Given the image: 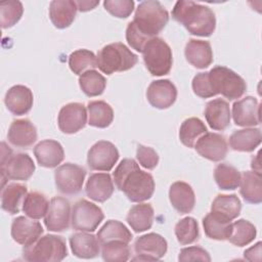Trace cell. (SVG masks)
<instances>
[{
	"label": "cell",
	"mask_w": 262,
	"mask_h": 262,
	"mask_svg": "<svg viewBox=\"0 0 262 262\" xmlns=\"http://www.w3.org/2000/svg\"><path fill=\"white\" fill-rule=\"evenodd\" d=\"M242 174L239 171L228 164H218L214 170V179L220 189L233 190L239 186Z\"/></svg>",
	"instance_id": "8d00e7d4"
},
{
	"label": "cell",
	"mask_w": 262,
	"mask_h": 262,
	"mask_svg": "<svg viewBox=\"0 0 262 262\" xmlns=\"http://www.w3.org/2000/svg\"><path fill=\"white\" fill-rule=\"evenodd\" d=\"M239 193L249 204H260L262 202V177L255 171H246L242 174L239 182Z\"/></svg>",
	"instance_id": "83f0119b"
},
{
	"label": "cell",
	"mask_w": 262,
	"mask_h": 262,
	"mask_svg": "<svg viewBox=\"0 0 262 262\" xmlns=\"http://www.w3.org/2000/svg\"><path fill=\"white\" fill-rule=\"evenodd\" d=\"M121 241H114L102 245L101 257L104 261L116 262V261H127L130 257V248Z\"/></svg>",
	"instance_id": "ee69618b"
},
{
	"label": "cell",
	"mask_w": 262,
	"mask_h": 262,
	"mask_svg": "<svg viewBox=\"0 0 262 262\" xmlns=\"http://www.w3.org/2000/svg\"><path fill=\"white\" fill-rule=\"evenodd\" d=\"M24 7L20 1L10 0L0 3V24L2 29L13 27L21 18Z\"/></svg>",
	"instance_id": "7bdbcfd3"
},
{
	"label": "cell",
	"mask_w": 262,
	"mask_h": 262,
	"mask_svg": "<svg viewBox=\"0 0 262 262\" xmlns=\"http://www.w3.org/2000/svg\"><path fill=\"white\" fill-rule=\"evenodd\" d=\"M230 108L226 100L215 98L206 104L205 118L213 130H225L230 125Z\"/></svg>",
	"instance_id": "7402d4cb"
},
{
	"label": "cell",
	"mask_w": 262,
	"mask_h": 262,
	"mask_svg": "<svg viewBox=\"0 0 262 262\" xmlns=\"http://www.w3.org/2000/svg\"><path fill=\"white\" fill-rule=\"evenodd\" d=\"M34 155L38 164L45 168H55L64 159L62 145L53 139L40 141L34 147Z\"/></svg>",
	"instance_id": "44dd1931"
},
{
	"label": "cell",
	"mask_w": 262,
	"mask_h": 262,
	"mask_svg": "<svg viewBox=\"0 0 262 262\" xmlns=\"http://www.w3.org/2000/svg\"><path fill=\"white\" fill-rule=\"evenodd\" d=\"M88 124L92 127L106 128L114 120V111L112 106L103 100H94L88 102Z\"/></svg>",
	"instance_id": "836d02e7"
},
{
	"label": "cell",
	"mask_w": 262,
	"mask_h": 262,
	"mask_svg": "<svg viewBox=\"0 0 262 262\" xmlns=\"http://www.w3.org/2000/svg\"><path fill=\"white\" fill-rule=\"evenodd\" d=\"M77 10L76 1L54 0L49 5V17L55 28L66 29L74 21Z\"/></svg>",
	"instance_id": "484cf974"
},
{
	"label": "cell",
	"mask_w": 262,
	"mask_h": 262,
	"mask_svg": "<svg viewBox=\"0 0 262 262\" xmlns=\"http://www.w3.org/2000/svg\"><path fill=\"white\" fill-rule=\"evenodd\" d=\"M172 17L194 36L209 37L216 28L213 10L193 1H177L172 9Z\"/></svg>",
	"instance_id": "7a4b0ae2"
},
{
	"label": "cell",
	"mask_w": 262,
	"mask_h": 262,
	"mask_svg": "<svg viewBox=\"0 0 262 262\" xmlns=\"http://www.w3.org/2000/svg\"><path fill=\"white\" fill-rule=\"evenodd\" d=\"M262 135L259 128L235 130L229 137V145L233 150L250 152L261 143Z\"/></svg>",
	"instance_id": "f1b7e54d"
},
{
	"label": "cell",
	"mask_w": 262,
	"mask_h": 262,
	"mask_svg": "<svg viewBox=\"0 0 262 262\" xmlns=\"http://www.w3.org/2000/svg\"><path fill=\"white\" fill-rule=\"evenodd\" d=\"M146 98L149 104L159 110H165L175 102L177 89L170 80L152 81L146 91Z\"/></svg>",
	"instance_id": "2e32d148"
},
{
	"label": "cell",
	"mask_w": 262,
	"mask_h": 262,
	"mask_svg": "<svg viewBox=\"0 0 262 262\" xmlns=\"http://www.w3.org/2000/svg\"><path fill=\"white\" fill-rule=\"evenodd\" d=\"M119 151L115 144L106 140L94 143L87 155V164L94 171H111L119 160Z\"/></svg>",
	"instance_id": "7c38bea8"
},
{
	"label": "cell",
	"mask_w": 262,
	"mask_h": 262,
	"mask_svg": "<svg viewBox=\"0 0 262 262\" xmlns=\"http://www.w3.org/2000/svg\"><path fill=\"white\" fill-rule=\"evenodd\" d=\"M7 139L13 146L30 147L37 140V129L28 119L15 120L9 126Z\"/></svg>",
	"instance_id": "ffe728a7"
},
{
	"label": "cell",
	"mask_w": 262,
	"mask_h": 262,
	"mask_svg": "<svg viewBox=\"0 0 262 262\" xmlns=\"http://www.w3.org/2000/svg\"><path fill=\"white\" fill-rule=\"evenodd\" d=\"M260 254H261V242H258L255 246L251 247L250 249H248L244 252L245 258L250 260V261H255L256 260L255 255L260 259Z\"/></svg>",
	"instance_id": "f907efd6"
},
{
	"label": "cell",
	"mask_w": 262,
	"mask_h": 262,
	"mask_svg": "<svg viewBox=\"0 0 262 262\" xmlns=\"http://www.w3.org/2000/svg\"><path fill=\"white\" fill-rule=\"evenodd\" d=\"M49 202L46 196L38 191H32L27 194L23 204V211L31 219H41L45 217Z\"/></svg>",
	"instance_id": "f35d334b"
},
{
	"label": "cell",
	"mask_w": 262,
	"mask_h": 262,
	"mask_svg": "<svg viewBox=\"0 0 262 262\" xmlns=\"http://www.w3.org/2000/svg\"><path fill=\"white\" fill-rule=\"evenodd\" d=\"M27 194L28 188L26 185L20 183L7 184L2 188L1 208L11 215L18 213Z\"/></svg>",
	"instance_id": "4dcf8cb0"
},
{
	"label": "cell",
	"mask_w": 262,
	"mask_h": 262,
	"mask_svg": "<svg viewBox=\"0 0 262 262\" xmlns=\"http://www.w3.org/2000/svg\"><path fill=\"white\" fill-rule=\"evenodd\" d=\"M72 218L70 202L62 196H54L50 200L44 224L49 231L61 232L70 227Z\"/></svg>",
	"instance_id": "4fadbf2b"
},
{
	"label": "cell",
	"mask_w": 262,
	"mask_h": 262,
	"mask_svg": "<svg viewBox=\"0 0 262 262\" xmlns=\"http://www.w3.org/2000/svg\"><path fill=\"white\" fill-rule=\"evenodd\" d=\"M257 234L256 227L250 221L238 219L231 223L230 234L227 238L229 243L237 247H244L252 243Z\"/></svg>",
	"instance_id": "74e56055"
},
{
	"label": "cell",
	"mask_w": 262,
	"mask_h": 262,
	"mask_svg": "<svg viewBox=\"0 0 262 262\" xmlns=\"http://www.w3.org/2000/svg\"><path fill=\"white\" fill-rule=\"evenodd\" d=\"M203 226L206 235L216 241L227 239L231 230V222L219 218L212 212L203 218Z\"/></svg>",
	"instance_id": "e575fe53"
},
{
	"label": "cell",
	"mask_w": 262,
	"mask_h": 262,
	"mask_svg": "<svg viewBox=\"0 0 262 262\" xmlns=\"http://www.w3.org/2000/svg\"><path fill=\"white\" fill-rule=\"evenodd\" d=\"M169 21V13L166 8L155 0H146L139 3L132 23L135 28L148 39L160 34Z\"/></svg>",
	"instance_id": "3957f363"
},
{
	"label": "cell",
	"mask_w": 262,
	"mask_h": 262,
	"mask_svg": "<svg viewBox=\"0 0 262 262\" xmlns=\"http://www.w3.org/2000/svg\"><path fill=\"white\" fill-rule=\"evenodd\" d=\"M232 118L237 126L252 127L259 125L260 120V104L253 96H246L237 100L232 105Z\"/></svg>",
	"instance_id": "ac0fdd59"
},
{
	"label": "cell",
	"mask_w": 262,
	"mask_h": 262,
	"mask_svg": "<svg viewBox=\"0 0 262 262\" xmlns=\"http://www.w3.org/2000/svg\"><path fill=\"white\" fill-rule=\"evenodd\" d=\"M178 260L181 262H186V261H205V262H210L211 257L209 253L203 249L202 247L199 246H192L188 248H184L180 251Z\"/></svg>",
	"instance_id": "681fc988"
},
{
	"label": "cell",
	"mask_w": 262,
	"mask_h": 262,
	"mask_svg": "<svg viewBox=\"0 0 262 262\" xmlns=\"http://www.w3.org/2000/svg\"><path fill=\"white\" fill-rule=\"evenodd\" d=\"M86 123L87 112L83 103L70 102L60 108L57 117V124L62 133H77L85 127Z\"/></svg>",
	"instance_id": "5bb4252c"
},
{
	"label": "cell",
	"mask_w": 262,
	"mask_h": 262,
	"mask_svg": "<svg viewBox=\"0 0 262 262\" xmlns=\"http://www.w3.org/2000/svg\"><path fill=\"white\" fill-rule=\"evenodd\" d=\"M99 245L97 237L86 231L74 233L70 237L71 250L78 258L91 259L96 257L100 251Z\"/></svg>",
	"instance_id": "4316f807"
},
{
	"label": "cell",
	"mask_w": 262,
	"mask_h": 262,
	"mask_svg": "<svg viewBox=\"0 0 262 262\" xmlns=\"http://www.w3.org/2000/svg\"><path fill=\"white\" fill-rule=\"evenodd\" d=\"M86 170L76 164L66 163L54 171V180L56 189L68 195L77 194L81 191Z\"/></svg>",
	"instance_id": "30bf717a"
},
{
	"label": "cell",
	"mask_w": 262,
	"mask_h": 262,
	"mask_svg": "<svg viewBox=\"0 0 262 262\" xmlns=\"http://www.w3.org/2000/svg\"><path fill=\"white\" fill-rule=\"evenodd\" d=\"M186 60L196 69H206L213 62V51L208 41L190 39L185 46Z\"/></svg>",
	"instance_id": "d4e9b609"
},
{
	"label": "cell",
	"mask_w": 262,
	"mask_h": 262,
	"mask_svg": "<svg viewBox=\"0 0 262 262\" xmlns=\"http://www.w3.org/2000/svg\"><path fill=\"white\" fill-rule=\"evenodd\" d=\"M136 159L138 163L147 170L155 169L159 163L158 152L152 147L145 146L142 144L137 145Z\"/></svg>",
	"instance_id": "7dc6e473"
},
{
	"label": "cell",
	"mask_w": 262,
	"mask_h": 262,
	"mask_svg": "<svg viewBox=\"0 0 262 262\" xmlns=\"http://www.w3.org/2000/svg\"><path fill=\"white\" fill-rule=\"evenodd\" d=\"M67 256L66 241L55 234H46L23 250L24 259L30 262H59Z\"/></svg>",
	"instance_id": "8992f818"
},
{
	"label": "cell",
	"mask_w": 262,
	"mask_h": 262,
	"mask_svg": "<svg viewBox=\"0 0 262 262\" xmlns=\"http://www.w3.org/2000/svg\"><path fill=\"white\" fill-rule=\"evenodd\" d=\"M81 90L89 97L101 95L106 86L105 78L95 70H89L79 77Z\"/></svg>",
	"instance_id": "ab89813d"
},
{
	"label": "cell",
	"mask_w": 262,
	"mask_h": 262,
	"mask_svg": "<svg viewBox=\"0 0 262 262\" xmlns=\"http://www.w3.org/2000/svg\"><path fill=\"white\" fill-rule=\"evenodd\" d=\"M96 237L101 246L114 241H121L129 244L132 239V234L122 222L118 220H108L98 230Z\"/></svg>",
	"instance_id": "d6a6232c"
},
{
	"label": "cell",
	"mask_w": 262,
	"mask_h": 262,
	"mask_svg": "<svg viewBox=\"0 0 262 262\" xmlns=\"http://www.w3.org/2000/svg\"><path fill=\"white\" fill-rule=\"evenodd\" d=\"M4 102L11 114L16 116L26 115L33 106V92L24 85H14L6 92Z\"/></svg>",
	"instance_id": "d6986e66"
},
{
	"label": "cell",
	"mask_w": 262,
	"mask_h": 262,
	"mask_svg": "<svg viewBox=\"0 0 262 262\" xmlns=\"http://www.w3.org/2000/svg\"><path fill=\"white\" fill-rule=\"evenodd\" d=\"M154 208L150 204L134 205L128 212L126 221L135 232H143L152 226Z\"/></svg>",
	"instance_id": "1f68e13d"
},
{
	"label": "cell",
	"mask_w": 262,
	"mask_h": 262,
	"mask_svg": "<svg viewBox=\"0 0 262 262\" xmlns=\"http://www.w3.org/2000/svg\"><path fill=\"white\" fill-rule=\"evenodd\" d=\"M76 4H77V7H78L79 11L86 12V11L94 9L99 4V1H89V0L76 1Z\"/></svg>",
	"instance_id": "816d5d0a"
},
{
	"label": "cell",
	"mask_w": 262,
	"mask_h": 262,
	"mask_svg": "<svg viewBox=\"0 0 262 262\" xmlns=\"http://www.w3.org/2000/svg\"><path fill=\"white\" fill-rule=\"evenodd\" d=\"M169 199L173 208L180 214L190 213L195 205V195L191 186L183 181L172 183L169 189Z\"/></svg>",
	"instance_id": "cb8c5ba5"
},
{
	"label": "cell",
	"mask_w": 262,
	"mask_h": 262,
	"mask_svg": "<svg viewBox=\"0 0 262 262\" xmlns=\"http://www.w3.org/2000/svg\"><path fill=\"white\" fill-rule=\"evenodd\" d=\"M97 68L106 75L124 72L133 68L138 60L125 44L115 42L105 45L97 53Z\"/></svg>",
	"instance_id": "5b68a950"
},
{
	"label": "cell",
	"mask_w": 262,
	"mask_h": 262,
	"mask_svg": "<svg viewBox=\"0 0 262 262\" xmlns=\"http://www.w3.org/2000/svg\"><path fill=\"white\" fill-rule=\"evenodd\" d=\"M191 87L194 94L202 98H209L215 96V93L213 92L211 87L208 72L196 74L192 79Z\"/></svg>",
	"instance_id": "bcb514c9"
},
{
	"label": "cell",
	"mask_w": 262,
	"mask_h": 262,
	"mask_svg": "<svg viewBox=\"0 0 262 262\" xmlns=\"http://www.w3.org/2000/svg\"><path fill=\"white\" fill-rule=\"evenodd\" d=\"M207 127L199 118H188L179 129V139L187 147H194L198 139L207 133Z\"/></svg>",
	"instance_id": "d590c367"
},
{
	"label": "cell",
	"mask_w": 262,
	"mask_h": 262,
	"mask_svg": "<svg viewBox=\"0 0 262 262\" xmlns=\"http://www.w3.org/2000/svg\"><path fill=\"white\" fill-rule=\"evenodd\" d=\"M11 237L17 244L27 247L38 241L42 233L43 227L35 219L18 216L11 223Z\"/></svg>",
	"instance_id": "e0dca14e"
},
{
	"label": "cell",
	"mask_w": 262,
	"mask_h": 262,
	"mask_svg": "<svg viewBox=\"0 0 262 262\" xmlns=\"http://www.w3.org/2000/svg\"><path fill=\"white\" fill-rule=\"evenodd\" d=\"M126 40L128 44L138 52H142L145 44L150 40L144 35H142L134 26L132 21H130L126 29Z\"/></svg>",
	"instance_id": "c3c4849f"
},
{
	"label": "cell",
	"mask_w": 262,
	"mask_h": 262,
	"mask_svg": "<svg viewBox=\"0 0 262 262\" xmlns=\"http://www.w3.org/2000/svg\"><path fill=\"white\" fill-rule=\"evenodd\" d=\"M194 148L200 156L212 162L223 160L228 149L225 137L213 132H207L201 136L195 142Z\"/></svg>",
	"instance_id": "9a60e30c"
},
{
	"label": "cell",
	"mask_w": 262,
	"mask_h": 262,
	"mask_svg": "<svg viewBox=\"0 0 262 262\" xmlns=\"http://www.w3.org/2000/svg\"><path fill=\"white\" fill-rule=\"evenodd\" d=\"M134 5L135 3L132 0H106L103 2L104 9L119 18L128 17L132 13Z\"/></svg>",
	"instance_id": "f6af8a7d"
},
{
	"label": "cell",
	"mask_w": 262,
	"mask_h": 262,
	"mask_svg": "<svg viewBox=\"0 0 262 262\" xmlns=\"http://www.w3.org/2000/svg\"><path fill=\"white\" fill-rule=\"evenodd\" d=\"M168 249L167 241L159 233L150 232L136 238L133 261H158L165 256Z\"/></svg>",
	"instance_id": "8fae6325"
},
{
	"label": "cell",
	"mask_w": 262,
	"mask_h": 262,
	"mask_svg": "<svg viewBox=\"0 0 262 262\" xmlns=\"http://www.w3.org/2000/svg\"><path fill=\"white\" fill-rule=\"evenodd\" d=\"M242 210V203L235 194H218L212 203L211 212L221 219L231 222Z\"/></svg>",
	"instance_id": "f546056e"
},
{
	"label": "cell",
	"mask_w": 262,
	"mask_h": 262,
	"mask_svg": "<svg viewBox=\"0 0 262 262\" xmlns=\"http://www.w3.org/2000/svg\"><path fill=\"white\" fill-rule=\"evenodd\" d=\"M117 188L125 193L133 203H141L150 199L155 191V180L151 174L139 169L133 159H124L114 173Z\"/></svg>",
	"instance_id": "6da1fadb"
},
{
	"label": "cell",
	"mask_w": 262,
	"mask_h": 262,
	"mask_svg": "<svg viewBox=\"0 0 262 262\" xmlns=\"http://www.w3.org/2000/svg\"><path fill=\"white\" fill-rule=\"evenodd\" d=\"M114 189V180L108 173L91 174L85 186L87 196L98 203H103L108 200L112 196Z\"/></svg>",
	"instance_id": "603a6c76"
},
{
	"label": "cell",
	"mask_w": 262,
	"mask_h": 262,
	"mask_svg": "<svg viewBox=\"0 0 262 262\" xmlns=\"http://www.w3.org/2000/svg\"><path fill=\"white\" fill-rule=\"evenodd\" d=\"M209 73V80L215 95L221 94L228 100H234L242 97L246 90V81L232 70L216 66Z\"/></svg>",
	"instance_id": "52a82bcc"
},
{
	"label": "cell",
	"mask_w": 262,
	"mask_h": 262,
	"mask_svg": "<svg viewBox=\"0 0 262 262\" xmlns=\"http://www.w3.org/2000/svg\"><path fill=\"white\" fill-rule=\"evenodd\" d=\"M69 67L74 74L81 76L85 72L97 68V57L90 50L78 49L69 56Z\"/></svg>",
	"instance_id": "60d3db41"
},
{
	"label": "cell",
	"mask_w": 262,
	"mask_h": 262,
	"mask_svg": "<svg viewBox=\"0 0 262 262\" xmlns=\"http://www.w3.org/2000/svg\"><path fill=\"white\" fill-rule=\"evenodd\" d=\"M103 218V212L97 205L82 199L76 202L72 209L71 223L76 230L92 232L98 227Z\"/></svg>",
	"instance_id": "9c48e42d"
},
{
	"label": "cell",
	"mask_w": 262,
	"mask_h": 262,
	"mask_svg": "<svg viewBox=\"0 0 262 262\" xmlns=\"http://www.w3.org/2000/svg\"><path fill=\"white\" fill-rule=\"evenodd\" d=\"M145 68L152 76H164L169 74L172 63V49L160 37L150 39L144 46L142 52Z\"/></svg>",
	"instance_id": "ba28073f"
},
{
	"label": "cell",
	"mask_w": 262,
	"mask_h": 262,
	"mask_svg": "<svg viewBox=\"0 0 262 262\" xmlns=\"http://www.w3.org/2000/svg\"><path fill=\"white\" fill-rule=\"evenodd\" d=\"M35 171V164L28 154H13L12 149L3 141L1 142L0 172L2 188L6 180H28Z\"/></svg>",
	"instance_id": "277c9868"
},
{
	"label": "cell",
	"mask_w": 262,
	"mask_h": 262,
	"mask_svg": "<svg viewBox=\"0 0 262 262\" xmlns=\"http://www.w3.org/2000/svg\"><path fill=\"white\" fill-rule=\"evenodd\" d=\"M174 231L180 245L192 244L200 236L198 221L192 217H184L179 220L175 225Z\"/></svg>",
	"instance_id": "b9f144b4"
}]
</instances>
